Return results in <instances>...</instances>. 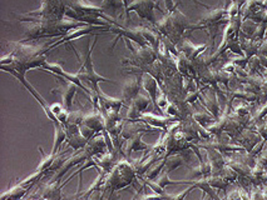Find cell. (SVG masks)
Returning <instances> with one entry per match:
<instances>
[{"label":"cell","instance_id":"obj_11","mask_svg":"<svg viewBox=\"0 0 267 200\" xmlns=\"http://www.w3.org/2000/svg\"><path fill=\"white\" fill-rule=\"evenodd\" d=\"M83 124L88 126V128H91L92 130H94L97 134L103 133V131L107 130L105 117H103L102 113L99 110H95V109L91 114H86Z\"/></svg>","mask_w":267,"mask_h":200},{"label":"cell","instance_id":"obj_30","mask_svg":"<svg viewBox=\"0 0 267 200\" xmlns=\"http://www.w3.org/2000/svg\"><path fill=\"white\" fill-rule=\"evenodd\" d=\"M80 133H81V135H84V137H86L88 140H91L92 138L97 134L94 130H92L91 128H88V126L84 125V124H81L80 125Z\"/></svg>","mask_w":267,"mask_h":200},{"label":"cell","instance_id":"obj_23","mask_svg":"<svg viewBox=\"0 0 267 200\" xmlns=\"http://www.w3.org/2000/svg\"><path fill=\"white\" fill-rule=\"evenodd\" d=\"M182 164H183V158L181 155H177V154H173V155L166 158V165L163 170L170 173V171L174 170V169L181 167Z\"/></svg>","mask_w":267,"mask_h":200},{"label":"cell","instance_id":"obj_12","mask_svg":"<svg viewBox=\"0 0 267 200\" xmlns=\"http://www.w3.org/2000/svg\"><path fill=\"white\" fill-rule=\"evenodd\" d=\"M99 7L102 8L103 13L107 16H109V18L113 19V20L117 19L123 11L126 13V7L123 0H102Z\"/></svg>","mask_w":267,"mask_h":200},{"label":"cell","instance_id":"obj_33","mask_svg":"<svg viewBox=\"0 0 267 200\" xmlns=\"http://www.w3.org/2000/svg\"><path fill=\"white\" fill-rule=\"evenodd\" d=\"M36 200H46V199H42V198H38Z\"/></svg>","mask_w":267,"mask_h":200},{"label":"cell","instance_id":"obj_8","mask_svg":"<svg viewBox=\"0 0 267 200\" xmlns=\"http://www.w3.org/2000/svg\"><path fill=\"white\" fill-rule=\"evenodd\" d=\"M148 131H157V130L156 128H152L151 125H148V124L143 122H127V120H126L125 125H123L122 134H120V138H122L123 140H129L131 138H133L134 135L139 133H148Z\"/></svg>","mask_w":267,"mask_h":200},{"label":"cell","instance_id":"obj_3","mask_svg":"<svg viewBox=\"0 0 267 200\" xmlns=\"http://www.w3.org/2000/svg\"><path fill=\"white\" fill-rule=\"evenodd\" d=\"M159 9L158 4L154 0H133L129 3L127 11H126V20H131V11H134L140 19L150 21L154 27L157 25L156 16H154V9Z\"/></svg>","mask_w":267,"mask_h":200},{"label":"cell","instance_id":"obj_28","mask_svg":"<svg viewBox=\"0 0 267 200\" xmlns=\"http://www.w3.org/2000/svg\"><path fill=\"white\" fill-rule=\"evenodd\" d=\"M156 183L159 185V187L162 188V189H165V188L167 187V185H170V184H178V183H181V182H173V180H171L170 178H168V171L165 170L161 174V175H159V178L156 180Z\"/></svg>","mask_w":267,"mask_h":200},{"label":"cell","instance_id":"obj_18","mask_svg":"<svg viewBox=\"0 0 267 200\" xmlns=\"http://www.w3.org/2000/svg\"><path fill=\"white\" fill-rule=\"evenodd\" d=\"M140 32H142L143 38L146 39L150 47L153 48L154 50H158L161 47V33L157 29H151L147 27H140Z\"/></svg>","mask_w":267,"mask_h":200},{"label":"cell","instance_id":"obj_7","mask_svg":"<svg viewBox=\"0 0 267 200\" xmlns=\"http://www.w3.org/2000/svg\"><path fill=\"white\" fill-rule=\"evenodd\" d=\"M142 88V74H138L136 79H128L122 85V99L125 103H132L140 94L139 90Z\"/></svg>","mask_w":267,"mask_h":200},{"label":"cell","instance_id":"obj_21","mask_svg":"<svg viewBox=\"0 0 267 200\" xmlns=\"http://www.w3.org/2000/svg\"><path fill=\"white\" fill-rule=\"evenodd\" d=\"M258 140H260V135L255 131H244V133L241 135L240 138V143H242L243 149H246L249 153H251V150H254L255 145L257 144Z\"/></svg>","mask_w":267,"mask_h":200},{"label":"cell","instance_id":"obj_17","mask_svg":"<svg viewBox=\"0 0 267 200\" xmlns=\"http://www.w3.org/2000/svg\"><path fill=\"white\" fill-rule=\"evenodd\" d=\"M140 122L148 124L152 128L156 129H162V130H167L168 126H170V118H163L159 115L150 114V113H143L142 118H140Z\"/></svg>","mask_w":267,"mask_h":200},{"label":"cell","instance_id":"obj_24","mask_svg":"<svg viewBox=\"0 0 267 200\" xmlns=\"http://www.w3.org/2000/svg\"><path fill=\"white\" fill-rule=\"evenodd\" d=\"M151 101L152 100H151L150 95L139 94L138 97L136 98V99H134L133 101H132V103H129V104H133V105L136 106V108L138 109L140 113H145L146 110H147L148 106L151 105Z\"/></svg>","mask_w":267,"mask_h":200},{"label":"cell","instance_id":"obj_4","mask_svg":"<svg viewBox=\"0 0 267 200\" xmlns=\"http://www.w3.org/2000/svg\"><path fill=\"white\" fill-rule=\"evenodd\" d=\"M63 2L67 5V8L77 11L79 16H93V18H99L108 21L109 16H107L103 13L102 8L91 4L87 0H63Z\"/></svg>","mask_w":267,"mask_h":200},{"label":"cell","instance_id":"obj_6","mask_svg":"<svg viewBox=\"0 0 267 200\" xmlns=\"http://www.w3.org/2000/svg\"><path fill=\"white\" fill-rule=\"evenodd\" d=\"M89 158H91V155H89L88 151H87L86 149H80V151H77L75 154L67 158L66 162L63 163V165H61L60 169H59L58 175L53 179V182H60V179L66 175L67 171L70 170L72 168L77 167V165L81 164V163H86Z\"/></svg>","mask_w":267,"mask_h":200},{"label":"cell","instance_id":"obj_16","mask_svg":"<svg viewBox=\"0 0 267 200\" xmlns=\"http://www.w3.org/2000/svg\"><path fill=\"white\" fill-rule=\"evenodd\" d=\"M64 185L66 183L60 184V182H52L43 188L39 198L46 200H61V189Z\"/></svg>","mask_w":267,"mask_h":200},{"label":"cell","instance_id":"obj_19","mask_svg":"<svg viewBox=\"0 0 267 200\" xmlns=\"http://www.w3.org/2000/svg\"><path fill=\"white\" fill-rule=\"evenodd\" d=\"M32 185H22L16 184L14 185L12 189L7 190L2 195V200H22L24 198L25 194L29 191Z\"/></svg>","mask_w":267,"mask_h":200},{"label":"cell","instance_id":"obj_27","mask_svg":"<svg viewBox=\"0 0 267 200\" xmlns=\"http://www.w3.org/2000/svg\"><path fill=\"white\" fill-rule=\"evenodd\" d=\"M84 114L83 112L78 110V112H69V117H68V122L67 124H74V125H81L84 122Z\"/></svg>","mask_w":267,"mask_h":200},{"label":"cell","instance_id":"obj_14","mask_svg":"<svg viewBox=\"0 0 267 200\" xmlns=\"http://www.w3.org/2000/svg\"><path fill=\"white\" fill-rule=\"evenodd\" d=\"M143 134H146V133H139V134L134 135V137L131 138L129 140H127V145H126V149H125L126 158H128L129 159V155H131L132 151L152 150V146L146 144V143L142 140Z\"/></svg>","mask_w":267,"mask_h":200},{"label":"cell","instance_id":"obj_26","mask_svg":"<svg viewBox=\"0 0 267 200\" xmlns=\"http://www.w3.org/2000/svg\"><path fill=\"white\" fill-rule=\"evenodd\" d=\"M258 25L256 24L250 19V20H246L243 21L242 24H241V30H242V33L244 35L247 36V38H251V36H254V34L256 30H257Z\"/></svg>","mask_w":267,"mask_h":200},{"label":"cell","instance_id":"obj_13","mask_svg":"<svg viewBox=\"0 0 267 200\" xmlns=\"http://www.w3.org/2000/svg\"><path fill=\"white\" fill-rule=\"evenodd\" d=\"M98 99H99V109H106V110H114V112H120L125 100L123 99H117V98H112L109 95L105 94L102 90L97 93ZM98 109V110H99Z\"/></svg>","mask_w":267,"mask_h":200},{"label":"cell","instance_id":"obj_32","mask_svg":"<svg viewBox=\"0 0 267 200\" xmlns=\"http://www.w3.org/2000/svg\"><path fill=\"white\" fill-rule=\"evenodd\" d=\"M123 3H125V7H126V11H127V8L129 5V0H123Z\"/></svg>","mask_w":267,"mask_h":200},{"label":"cell","instance_id":"obj_20","mask_svg":"<svg viewBox=\"0 0 267 200\" xmlns=\"http://www.w3.org/2000/svg\"><path fill=\"white\" fill-rule=\"evenodd\" d=\"M67 138H68V134H67L66 126H64L63 124H57V125H54V144H53L52 153L50 154H53V155H58V151L59 149H60V145L66 142Z\"/></svg>","mask_w":267,"mask_h":200},{"label":"cell","instance_id":"obj_29","mask_svg":"<svg viewBox=\"0 0 267 200\" xmlns=\"http://www.w3.org/2000/svg\"><path fill=\"white\" fill-rule=\"evenodd\" d=\"M193 120L197 122L199 125H204V124L210 122L211 117L210 115L204 114V113H195V114H193Z\"/></svg>","mask_w":267,"mask_h":200},{"label":"cell","instance_id":"obj_25","mask_svg":"<svg viewBox=\"0 0 267 200\" xmlns=\"http://www.w3.org/2000/svg\"><path fill=\"white\" fill-rule=\"evenodd\" d=\"M165 165H166V158H163L162 162L158 163V164L156 165V167H153L150 170L147 171V174H146V179L147 180H154L157 178V176L159 175V174L162 173V170L165 169Z\"/></svg>","mask_w":267,"mask_h":200},{"label":"cell","instance_id":"obj_15","mask_svg":"<svg viewBox=\"0 0 267 200\" xmlns=\"http://www.w3.org/2000/svg\"><path fill=\"white\" fill-rule=\"evenodd\" d=\"M64 80V88L60 89V94H61V100H63V106L69 112V109L72 108L73 99H74L75 94H77V90L79 86L74 83H70V81Z\"/></svg>","mask_w":267,"mask_h":200},{"label":"cell","instance_id":"obj_1","mask_svg":"<svg viewBox=\"0 0 267 200\" xmlns=\"http://www.w3.org/2000/svg\"><path fill=\"white\" fill-rule=\"evenodd\" d=\"M128 158H123L107 175L102 189L106 194H108V200L111 199L113 191L125 189L136 180V169H134L133 163L128 162Z\"/></svg>","mask_w":267,"mask_h":200},{"label":"cell","instance_id":"obj_31","mask_svg":"<svg viewBox=\"0 0 267 200\" xmlns=\"http://www.w3.org/2000/svg\"><path fill=\"white\" fill-rule=\"evenodd\" d=\"M105 198H106V193L103 191V189H99V190H95L94 193H92L88 200H105Z\"/></svg>","mask_w":267,"mask_h":200},{"label":"cell","instance_id":"obj_2","mask_svg":"<svg viewBox=\"0 0 267 200\" xmlns=\"http://www.w3.org/2000/svg\"><path fill=\"white\" fill-rule=\"evenodd\" d=\"M97 44V39L93 41V45L89 48V41L87 43V54H86V60H84V64L81 65L79 69V72L77 73V77L79 78V80L81 83H86L87 85L91 86L92 90L97 94L99 92V83L100 81H111L112 84H116V81L111 80V79L102 77V75L98 74L97 72L94 70L93 66V61H92V53H93V49Z\"/></svg>","mask_w":267,"mask_h":200},{"label":"cell","instance_id":"obj_10","mask_svg":"<svg viewBox=\"0 0 267 200\" xmlns=\"http://www.w3.org/2000/svg\"><path fill=\"white\" fill-rule=\"evenodd\" d=\"M84 149L88 151V154L91 155V158L106 154V150H108V144H107L106 142L105 135L102 133L95 134L94 137L89 140L88 144H87V146Z\"/></svg>","mask_w":267,"mask_h":200},{"label":"cell","instance_id":"obj_22","mask_svg":"<svg viewBox=\"0 0 267 200\" xmlns=\"http://www.w3.org/2000/svg\"><path fill=\"white\" fill-rule=\"evenodd\" d=\"M67 144L70 146V149L73 150H79V149H84L88 144L89 140L87 139L84 135H81V133H75V134H70L67 138Z\"/></svg>","mask_w":267,"mask_h":200},{"label":"cell","instance_id":"obj_5","mask_svg":"<svg viewBox=\"0 0 267 200\" xmlns=\"http://www.w3.org/2000/svg\"><path fill=\"white\" fill-rule=\"evenodd\" d=\"M125 41L129 49L132 50V54H133L132 64H134L138 68H142L152 65V64L157 61V52L152 47H140L139 49H133L128 39H125Z\"/></svg>","mask_w":267,"mask_h":200},{"label":"cell","instance_id":"obj_9","mask_svg":"<svg viewBox=\"0 0 267 200\" xmlns=\"http://www.w3.org/2000/svg\"><path fill=\"white\" fill-rule=\"evenodd\" d=\"M142 88L147 92L148 95H150L154 109H156V110H159L158 108L159 86H158V83H157V79L152 77V75L148 74V73L142 74Z\"/></svg>","mask_w":267,"mask_h":200}]
</instances>
